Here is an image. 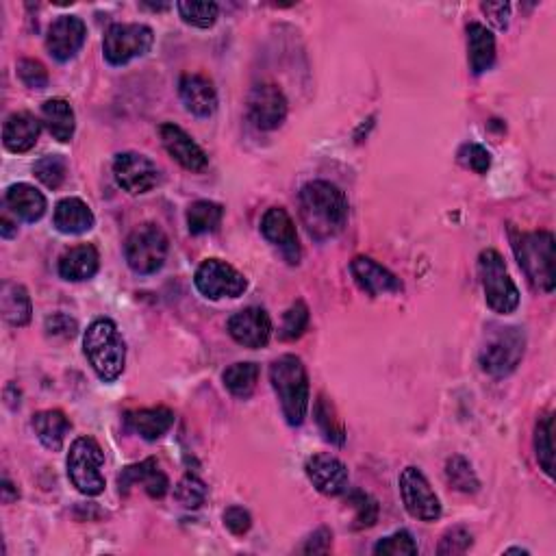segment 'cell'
Segmentation results:
<instances>
[{
  "instance_id": "1",
  "label": "cell",
  "mask_w": 556,
  "mask_h": 556,
  "mask_svg": "<svg viewBox=\"0 0 556 556\" xmlns=\"http://www.w3.org/2000/svg\"><path fill=\"white\" fill-rule=\"evenodd\" d=\"M300 220L307 233L326 242L344 231L348 222V198L341 189L328 181H311L300 189Z\"/></svg>"
},
{
  "instance_id": "2",
  "label": "cell",
  "mask_w": 556,
  "mask_h": 556,
  "mask_svg": "<svg viewBox=\"0 0 556 556\" xmlns=\"http://www.w3.org/2000/svg\"><path fill=\"white\" fill-rule=\"evenodd\" d=\"M270 383L281 402L289 426H300L307 420L311 387L305 363L296 355H283L270 365Z\"/></svg>"
},
{
  "instance_id": "3",
  "label": "cell",
  "mask_w": 556,
  "mask_h": 556,
  "mask_svg": "<svg viewBox=\"0 0 556 556\" xmlns=\"http://www.w3.org/2000/svg\"><path fill=\"white\" fill-rule=\"evenodd\" d=\"M83 352L100 381L113 383L122 376L126 344L113 320L98 318L87 326L83 335Z\"/></svg>"
},
{
  "instance_id": "4",
  "label": "cell",
  "mask_w": 556,
  "mask_h": 556,
  "mask_svg": "<svg viewBox=\"0 0 556 556\" xmlns=\"http://www.w3.org/2000/svg\"><path fill=\"white\" fill-rule=\"evenodd\" d=\"M511 242L517 263L533 283L535 289L543 294H552L556 287V244L554 235L550 231H535V233H520L511 231Z\"/></svg>"
},
{
  "instance_id": "5",
  "label": "cell",
  "mask_w": 556,
  "mask_h": 556,
  "mask_svg": "<svg viewBox=\"0 0 556 556\" xmlns=\"http://www.w3.org/2000/svg\"><path fill=\"white\" fill-rule=\"evenodd\" d=\"M526 350V335L517 326H494L487 331L485 344L478 352V363L485 374L504 378L517 370Z\"/></svg>"
},
{
  "instance_id": "6",
  "label": "cell",
  "mask_w": 556,
  "mask_h": 556,
  "mask_svg": "<svg viewBox=\"0 0 556 556\" xmlns=\"http://www.w3.org/2000/svg\"><path fill=\"white\" fill-rule=\"evenodd\" d=\"M105 452L98 441L90 435L72 441L66 467L70 483L81 491L83 496H100L105 491Z\"/></svg>"
},
{
  "instance_id": "7",
  "label": "cell",
  "mask_w": 556,
  "mask_h": 556,
  "mask_svg": "<svg viewBox=\"0 0 556 556\" xmlns=\"http://www.w3.org/2000/svg\"><path fill=\"white\" fill-rule=\"evenodd\" d=\"M478 272L489 309H494L500 315H509L520 307V289L513 283V278L498 250L489 248L480 252Z\"/></svg>"
},
{
  "instance_id": "8",
  "label": "cell",
  "mask_w": 556,
  "mask_h": 556,
  "mask_svg": "<svg viewBox=\"0 0 556 556\" xmlns=\"http://www.w3.org/2000/svg\"><path fill=\"white\" fill-rule=\"evenodd\" d=\"M170 239L157 224H142L126 237L124 257L129 268L139 276L157 274L166 265Z\"/></svg>"
},
{
  "instance_id": "9",
  "label": "cell",
  "mask_w": 556,
  "mask_h": 556,
  "mask_svg": "<svg viewBox=\"0 0 556 556\" xmlns=\"http://www.w3.org/2000/svg\"><path fill=\"white\" fill-rule=\"evenodd\" d=\"M155 44V33L146 24L118 22L111 24L103 40V53L111 66H126V63L144 57Z\"/></svg>"
},
{
  "instance_id": "10",
  "label": "cell",
  "mask_w": 556,
  "mask_h": 556,
  "mask_svg": "<svg viewBox=\"0 0 556 556\" xmlns=\"http://www.w3.org/2000/svg\"><path fill=\"white\" fill-rule=\"evenodd\" d=\"M194 285L209 300L239 298L248 289L246 276L222 259L202 261L194 274Z\"/></svg>"
},
{
  "instance_id": "11",
  "label": "cell",
  "mask_w": 556,
  "mask_h": 556,
  "mask_svg": "<svg viewBox=\"0 0 556 556\" xmlns=\"http://www.w3.org/2000/svg\"><path fill=\"white\" fill-rule=\"evenodd\" d=\"M400 496L404 509L422 522H435L441 517V502L428 478L417 467H404L400 474Z\"/></svg>"
},
{
  "instance_id": "12",
  "label": "cell",
  "mask_w": 556,
  "mask_h": 556,
  "mask_svg": "<svg viewBox=\"0 0 556 556\" xmlns=\"http://www.w3.org/2000/svg\"><path fill=\"white\" fill-rule=\"evenodd\" d=\"M113 179L126 194H148L161 183V170L153 159L139 153H120L113 159Z\"/></svg>"
},
{
  "instance_id": "13",
  "label": "cell",
  "mask_w": 556,
  "mask_h": 556,
  "mask_svg": "<svg viewBox=\"0 0 556 556\" xmlns=\"http://www.w3.org/2000/svg\"><path fill=\"white\" fill-rule=\"evenodd\" d=\"M248 118L261 131H274L287 118V98L272 83H259L248 94Z\"/></svg>"
},
{
  "instance_id": "14",
  "label": "cell",
  "mask_w": 556,
  "mask_h": 556,
  "mask_svg": "<svg viewBox=\"0 0 556 556\" xmlns=\"http://www.w3.org/2000/svg\"><path fill=\"white\" fill-rule=\"evenodd\" d=\"M87 27L79 16H61L48 27L46 48L53 59L66 63L85 46Z\"/></svg>"
},
{
  "instance_id": "15",
  "label": "cell",
  "mask_w": 556,
  "mask_h": 556,
  "mask_svg": "<svg viewBox=\"0 0 556 556\" xmlns=\"http://www.w3.org/2000/svg\"><path fill=\"white\" fill-rule=\"evenodd\" d=\"M229 335L244 348H265L272 337V320L265 309L248 307L229 320Z\"/></svg>"
},
{
  "instance_id": "16",
  "label": "cell",
  "mask_w": 556,
  "mask_h": 556,
  "mask_svg": "<svg viewBox=\"0 0 556 556\" xmlns=\"http://www.w3.org/2000/svg\"><path fill=\"white\" fill-rule=\"evenodd\" d=\"M305 474L322 496L335 498L348 489V467L333 454H313L305 463Z\"/></svg>"
},
{
  "instance_id": "17",
  "label": "cell",
  "mask_w": 556,
  "mask_h": 556,
  "mask_svg": "<svg viewBox=\"0 0 556 556\" xmlns=\"http://www.w3.org/2000/svg\"><path fill=\"white\" fill-rule=\"evenodd\" d=\"M261 233L272 246L281 250V255L287 259V263L296 265L300 261V242L296 224L283 207H272L265 211V216L261 218Z\"/></svg>"
},
{
  "instance_id": "18",
  "label": "cell",
  "mask_w": 556,
  "mask_h": 556,
  "mask_svg": "<svg viewBox=\"0 0 556 556\" xmlns=\"http://www.w3.org/2000/svg\"><path fill=\"white\" fill-rule=\"evenodd\" d=\"M159 135L163 148L168 150V155L189 172H202L209 166V157L202 150L192 135H187L179 124L166 122L159 126Z\"/></svg>"
},
{
  "instance_id": "19",
  "label": "cell",
  "mask_w": 556,
  "mask_h": 556,
  "mask_svg": "<svg viewBox=\"0 0 556 556\" xmlns=\"http://www.w3.org/2000/svg\"><path fill=\"white\" fill-rule=\"evenodd\" d=\"M350 274L355 278V283L363 289L365 294L376 298L383 294H398L402 292L400 278L383 268L381 263H376L370 257H355L350 261Z\"/></svg>"
},
{
  "instance_id": "20",
  "label": "cell",
  "mask_w": 556,
  "mask_h": 556,
  "mask_svg": "<svg viewBox=\"0 0 556 556\" xmlns=\"http://www.w3.org/2000/svg\"><path fill=\"white\" fill-rule=\"evenodd\" d=\"M137 485H142L146 494L150 498H163L168 494L170 489V480L168 476L163 474V470L159 467L157 459H146L142 463H135V465H126L122 474L118 476V487H120V494H129V491Z\"/></svg>"
},
{
  "instance_id": "21",
  "label": "cell",
  "mask_w": 556,
  "mask_h": 556,
  "mask_svg": "<svg viewBox=\"0 0 556 556\" xmlns=\"http://www.w3.org/2000/svg\"><path fill=\"white\" fill-rule=\"evenodd\" d=\"M179 96L185 109L196 118H209L218 109V92L205 74H183Z\"/></svg>"
},
{
  "instance_id": "22",
  "label": "cell",
  "mask_w": 556,
  "mask_h": 556,
  "mask_svg": "<svg viewBox=\"0 0 556 556\" xmlns=\"http://www.w3.org/2000/svg\"><path fill=\"white\" fill-rule=\"evenodd\" d=\"M42 133V124L29 111H16L5 120L3 144L14 155L29 153Z\"/></svg>"
},
{
  "instance_id": "23",
  "label": "cell",
  "mask_w": 556,
  "mask_h": 556,
  "mask_svg": "<svg viewBox=\"0 0 556 556\" xmlns=\"http://www.w3.org/2000/svg\"><path fill=\"white\" fill-rule=\"evenodd\" d=\"M98 268H100V255L96 246L92 244L68 248L59 257V265H57L59 276L63 281H72V283L90 281V278L98 272Z\"/></svg>"
},
{
  "instance_id": "24",
  "label": "cell",
  "mask_w": 556,
  "mask_h": 556,
  "mask_svg": "<svg viewBox=\"0 0 556 556\" xmlns=\"http://www.w3.org/2000/svg\"><path fill=\"white\" fill-rule=\"evenodd\" d=\"M124 422L146 441H157L174 426V411L168 407L135 409L124 413Z\"/></svg>"
},
{
  "instance_id": "25",
  "label": "cell",
  "mask_w": 556,
  "mask_h": 556,
  "mask_svg": "<svg viewBox=\"0 0 556 556\" xmlns=\"http://www.w3.org/2000/svg\"><path fill=\"white\" fill-rule=\"evenodd\" d=\"M467 59H470V70L476 77L491 70L496 63V37L485 24L472 22L467 27Z\"/></svg>"
},
{
  "instance_id": "26",
  "label": "cell",
  "mask_w": 556,
  "mask_h": 556,
  "mask_svg": "<svg viewBox=\"0 0 556 556\" xmlns=\"http://www.w3.org/2000/svg\"><path fill=\"white\" fill-rule=\"evenodd\" d=\"M55 229L63 235H83L94 229L96 218L81 198H63L55 207Z\"/></svg>"
},
{
  "instance_id": "27",
  "label": "cell",
  "mask_w": 556,
  "mask_h": 556,
  "mask_svg": "<svg viewBox=\"0 0 556 556\" xmlns=\"http://www.w3.org/2000/svg\"><path fill=\"white\" fill-rule=\"evenodd\" d=\"M7 209L22 222H37L46 213V196L29 183H16L5 194Z\"/></svg>"
},
{
  "instance_id": "28",
  "label": "cell",
  "mask_w": 556,
  "mask_h": 556,
  "mask_svg": "<svg viewBox=\"0 0 556 556\" xmlns=\"http://www.w3.org/2000/svg\"><path fill=\"white\" fill-rule=\"evenodd\" d=\"M31 426H33L37 439H40V444L50 452H59L63 448V441H66L70 428H72L66 413L59 409H48V411L35 413Z\"/></svg>"
},
{
  "instance_id": "29",
  "label": "cell",
  "mask_w": 556,
  "mask_h": 556,
  "mask_svg": "<svg viewBox=\"0 0 556 556\" xmlns=\"http://www.w3.org/2000/svg\"><path fill=\"white\" fill-rule=\"evenodd\" d=\"M0 311L3 318L11 326H27L33 318V302L27 292V287H22L14 281H5L0 287Z\"/></svg>"
},
{
  "instance_id": "30",
  "label": "cell",
  "mask_w": 556,
  "mask_h": 556,
  "mask_svg": "<svg viewBox=\"0 0 556 556\" xmlns=\"http://www.w3.org/2000/svg\"><path fill=\"white\" fill-rule=\"evenodd\" d=\"M42 120L46 129L50 131L57 142L66 144L74 137V129H77V118H74V109L70 107L68 100L63 98H50L42 105Z\"/></svg>"
},
{
  "instance_id": "31",
  "label": "cell",
  "mask_w": 556,
  "mask_h": 556,
  "mask_svg": "<svg viewBox=\"0 0 556 556\" xmlns=\"http://www.w3.org/2000/svg\"><path fill=\"white\" fill-rule=\"evenodd\" d=\"M187 229L192 235L216 233L224 218V207L213 200H196L187 209Z\"/></svg>"
},
{
  "instance_id": "32",
  "label": "cell",
  "mask_w": 556,
  "mask_h": 556,
  "mask_svg": "<svg viewBox=\"0 0 556 556\" xmlns=\"http://www.w3.org/2000/svg\"><path fill=\"white\" fill-rule=\"evenodd\" d=\"M259 374H261V370H259L257 363L239 361V363H233L231 368L224 370L222 383L235 398L246 400V398L252 396V391L257 389Z\"/></svg>"
},
{
  "instance_id": "33",
  "label": "cell",
  "mask_w": 556,
  "mask_h": 556,
  "mask_svg": "<svg viewBox=\"0 0 556 556\" xmlns=\"http://www.w3.org/2000/svg\"><path fill=\"white\" fill-rule=\"evenodd\" d=\"M313 415H315V422H318L320 431H322L326 441H331V444H335V446L346 444L344 422H341L337 417V411H335L331 400H328L326 396H318V400H315Z\"/></svg>"
},
{
  "instance_id": "34",
  "label": "cell",
  "mask_w": 556,
  "mask_h": 556,
  "mask_svg": "<svg viewBox=\"0 0 556 556\" xmlns=\"http://www.w3.org/2000/svg\"><path fill=\"white\" fill-rule=\"evenodd\" d=\"M554 415L546 413L539 417L537 428H535V450H537V461L546 476L552 478L554 474Z\"/></svg>"
},
{
  "instance_id": "35",
  "label": "cell",
  "mask_w": 556,
  "mask_h": 556,
  "mask_svg": "<svg viewBox=\"0 0 556 556\" xmlns=\"http://www.w3.org/2000/svg\"><path fill=\"white\" fill-rule=\"evenodd\" d=\"M446 478L454 489L461 491V494H476L480 489V480L474 472V467L463 457V454H454V457L448 459Z\"/></svg>"
},
{
  "instance_id": "36",
  "label": "cell",
  "mask_w": 556,
  "mask_h": 556,
  "mask_svg": "<svg viewBox=\"0 0 556 556\" xmlns=\"http://www.w3.org/2000/svg\"><path fill=\"white\" fill-rule=\"evenodd\" d=\"M33 174L44 187L59 189L68 176V163L61 155H46L40 161H35Z\"/></svg>"
},
{
  "instance_id": "37",
  "label": "cell",
  "mask_w": 556,
  "mask_h": 556,
  "mask_svg": "<svg viewBox=\"0 0 556 556\" xmlns=\"http://www.w3.org/2000/svg\"><path fill=\"white\" fill-rule=\"evenodd\" d=\"M185 24H192L196 29H211L220 18V7L216 3H179L176 5Z\"/></svg>"
},
{
  "instance_id": "38",
  "label": "cell",
  "mask_w": 556,
  "mask_h": 556,
  "mask_svg": "<svg viewBox=\"0 0 556 556\" xmlns=\"http://www.w3.org/2000/svg\"><path fill=\"white\" fill-rule=\"evenodd\" d=\"M174 498L183 509H200L207 500V485L196 474H185L174 489Z\"/></svg>"
},
{
  "instance_id": "39",
  "label": "cell",
  "mask_w": 556,
  "mask_h": 556,
  "mask_svg": "<svg viewBox=\"0 0 556 556\" xmlns=\"http://www.w3.org/2000/svg\"><path fill=\"white\" fill-rule=\"evenodd\" d=\"M307 326H309V307L302 300H298L285 311L281 333H278V337H281L283 341H294V339L302 337V333L307 331Z\"/></svg>"
},
{
  "instance_id": "40",
  "label": "cell",
  "mask_w": 556,
  "mask_h": 556,
  "mask_svg": "<svg viewBox=\"0 0 556 556\" xmlns=\"http://www.w3.org/2000/svg\"><path fill=\"white\" fill-rule=\"evenodd\" d=\"M348 504L352 509H355V524H352V528H370L376 524L378 520V504L376 500L370 496V494H365V491H350L348 494Z\"/></svg>"
},
{
  "instance_id": "41",
  "label": "cell",
  "mask_w": 556,
  "mask_h": 556,
  "mask_svg": "<svg viewBox=\"0 0 556 556\" xmlns=\"http://www.w3.org/2000/svg\"><path fill=\"white\" fill-rule=\"evenodd\" d=\"M420 552L417 543L407 530H398V533L383 537L374 546V554H389V556H413Z\"/></svg>"
},
{
  "instance_id": "42",
  "label": "cell",
  "mask_w": 556,
  "mask_h": 556,
  "mask_svg": "<svg viewBox=\"0 0 556 556\" xmlns=\"http://www.w3.org/2000/svg\"><path fill=\"white\" fill-rule=\"evenodd\" d=\"M472 543H474V537L470 530H467L465 526H454V528H448L444 537H441L437 554H465L472 548Z\"/></svg>"
},
{
  "instance_id": "43",
  "label": "cell",
  "mask_w": 556,
  "mask_h": 556,
  "mask_svg": "<svg viewBox=\"0 0 556 556\" xmlns=\"http://www.w3.org/2000/svg\"><path fill=\"white\" fill-rule=\"evenodd\" d=\"M459 161H461V166H465L467 170H472L476 174H487V170L491 168L489 150L483 148L480 144H465V146H461Z\"/></svg>"
},
{
  "instance_id": "44",
  "label": "cell",
  "mask_w": 556,
  "mask_h": 556,
  "mask_svg": "<svg viewBox=\"0 0 556 556\" xmlns=\"http://www.w3.org/2000/svg\"><path fill=\"white\" fill-rule=\"evenodd\" d=\"M18 77L24 85L31 87V90H44L48 85V72L44 68V63L37 59H20Z\"/></svg>"
},
{
  "instance_id": "45",
  "label": "cell",
  "mask_w": 556,
  "mask_h": 556,
  "mask_svg": "<svg viewBox=\"0 0 556 556\" xmlns=\"http://www.w3.org/2000/svg\"><path fill=\"white\" fill-rule=\"evenodd\" d=\"M44 331L48 337L59 339V341H68L79 333V324L66 313H53L50 318H46Z\"/></svg>"
},
{
  "instance_id": "46",
  "label": "cell",
  "mask_w": 556,
  "mask_h": 556,
  "mask_svg": "<svg viewBox=\"0 0 556 556\" xmlns=\"http://www.w3.org/2000/svg\"><path fill=\"white\" fill-rule=\"evenodd\" d=\"M224 526L229 528L233 535L242 537V535H246L248 530H250L252 517H250V513L244 507H237V504H233V507H229V509L224 511Z\"/></svg>"
},
{
  "instance_id": "47",
  "label": "cell",
  "mask_w": 556,
  "mask_h": 556,
  "mask_svg": "<svg viewBox=\"0 0 556 556\" xmlns=\"http://www.w3.org/2000/svg\"><path fill=\"white\" fill-rule=\"evenodd\" d=\"M333 546V533L328 528H318L315 533L305 541V546L300 548V552L305 554H326Z\"/></svg>"
},
{
  "instance_id": "48",
  "label": "cell",
  "mask_w": 556,
  "mask_h": 556,
  "mask_svg": "<svg viewBox=\"0 0 556 556\" xmlns=\"http://www.w3.org/2000/svg\"><path fill=\"white\" fill-rule=\"evenodd\" d=\"M483 14L489 18V22L494 24L496 29L504 31L509 27V18H511V5L509 3H483L480 5Z\"/></svg>"
},
{
  "instance_id": "49",
  "label": "cell",
  "mask_w": 556,
  "mask_h": 556,
  "mask_svg": "<svg viewBox=\"0 0 556 556\" xmlns=\"http://www.w3.org/2000/svg\"><path fill=\"white\" fill-rule=\"evenodd\" d=\"M14 500H18V489L9 480H3V502L11 504Z\"/></svg>"
},
{
  "instance_id": "50",
  "label": "cell",
  "mask_w": 556,
  "mask_h": 556,
  "mask_svg": "<svg viewBox=\"0 0 556 556\" xmlns=\"http://www.w3.org/2000/svg\"><path fill=\"white\" fill-rule=\"evenodd\" d=\"M0 224H3V226H0V233H3V237H5V239L14 237V235L18 233V226H14V224H11V222H9L7 218H3V220H0Z\"/></svg>"
},
{
  "instance_id": "51",
  "label": "cell",
  "mask_w": 556,
  "mask_h": 556,
  "mask_svg": "<svg viewBox=\"0 0 556 556\" xmlns=\"http://www.w3.org/2000/svg\"><path fill=\"white\" fill-rule=\"evenodd\" d=\"M507 554H528V552L522 548H511V550H507Z\"/></svg>"
}]
</instances>
